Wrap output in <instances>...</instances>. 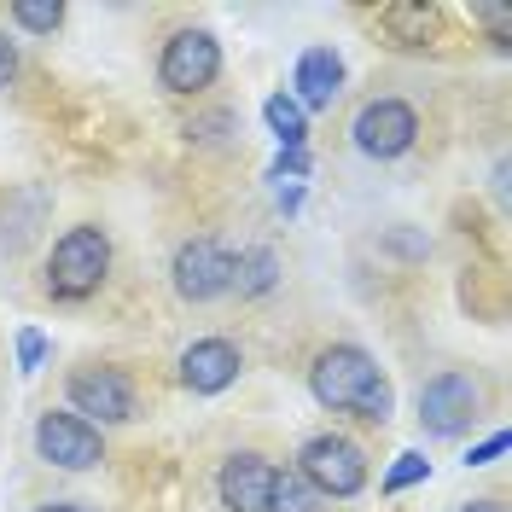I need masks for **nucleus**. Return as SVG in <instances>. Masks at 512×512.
Segmentation results:
<instances>
[{
	"instance_id": "19",
	"label": "nucleus",
	"mask_w": 512,
	"mask_h": 512,
	"mask_svg": "<svg viewBox=\"0 0 512 512\" xmlns=\"http://www.w3.org/2000/svg\"><path fill=\"white\" fill-rule=\"evenodd\" d=\"M390 414H396V384L384 379V384L367 390V402L355 408V419H361V425H390Z\"/></svg>"
},
{
	"instance_id": "6",
	"label": "nucleus",
	"mask_w": 512,
	"mask_h": 512,
	"mask_svg": "<svg viewBox=\"0 0 512 512\" xmlns=\"http://www.w3.org/2000/svg\"><path fill=\"white\" fill-rule=\"evenodd\" d=\"M233 268H239V251L222 245V239H187L175 262H169V286L181 303H216L233 291Z\"/></svg>"
},
{
	"instance_id": "28",
	"label": "nucleus",
	"mask_w": 512,
	"mask_h": 512,
	"mask_svg": "<svg viewBox=\"0 0 512 512\" xmlns=\"http://www.w3.org/2000/svg\"><path fill=\"white\" fill-rule=\"evenodd\" d=\"M35 512H94V507H82V501H47V507H35Z\"/></svg>"
},
{
	"instance_id": "15",
	"label": "nucleus",
	"mask_w": 512,
	"mask_h": 512,
	"mask_svg": "<svg viewBox=\"0 0 512 512\" xmlns=\"http://www.w3.org/2000/svg\"><path fill=\"white\" fill-rule=\"evenodd\" d=\"M379 24L396 35V47H425L437 35V6H384Z\"/></svg>"
},
{
	"instance_id": "24",
	"label": "nucleus",
	"mask_w": 512,
	"mask_h": 512,
	"mask_svg": "<svg viewBox=\"0 0 512 512\" xmlns=\"http://www.w3.org/2000/svg\"><path fill=\"white\" fill-rule=\"evenodd\" d=\"M286 175H309V152H280L274 169H268V181H286Z\"/></svg>"
},
{
	"instance_id": "1",
	"label": "nucleus",
	"mask_w": 512,
	"mask_h": 512,
	"mask_svg": "<svg viewBox=\"0 0 512 512\" xmlns=\"http://www.w3.org/2000/svg\"><path fill=\"white\" fill-rule=\"evenodd\" d=\"M111 280V233L99 222H76L64 227L47 251V274H41V291L53 303H88L99 297V286Z\"/></svg>"
},
{
	"instance_id": "20",
	"label": "nucleus",
	"mask_w": 512,
	"mask_h": 512,
	"mask_svg": "<svg viewBox=\"0 0 512 512\" xmlns=\"http://www.w3.org/2000/svg\"><path fill=\"white\" fill-rule=\"evenodd\" d=\"M233 128H239V123H233V111H210V117L187 123V140H192V146H222Z\"/></svg>"
},
{
	"instance_id": "18",
	"label": "nucleus",
	"mask_w": 512,
	"mask_h": 512,
	"mask_svg": "<svg viewBox=\"0 0 512 512\" xmlns=\"http://www.w3.org/2000/svg\"><path fill=\"white\" fill-rule=\"evenodd\" d=\"M431 478V460H425V454H419V448H408V454H396V466H390V472H384V495H402V489H414V483H425Z\"/></svg>"
},
{
	"instance_id": "23",
	"label": "nucleus",
	"mask_w": 512,
	"mask_h": 512,
	"mask_svg": "<svg viewBox=\"0 0 512 512\" xmlns=\"http://www.w3.org/2000/svg\"><path fill=\"white\" fill-rule=\"evenodd\" d=\"M384 251H396V256H425V239H419V233H408V227H396V233H384Z\"/></svg>"
},
{
	"instance_id": "27",
	"label": "nucleus",
	"mask_w": 512,
	"mask_h": 512,
	"mask_svg": "<svg viewBox=\"0 0 512 512\" xmlns=\"http://www.w3.org/2000/svg\"><path fill=\"white\" fill-rule=\"evenodd\" d=\"M460 512H507V501L501 495H483V501H466Z\"/></svg>"
},
{
	"instance_id": "21",
	"label": "nucleus",
	"mask_w": 512,
	"mask_h": 512,
	"mask_svg": "<svg viewBox=\"0 0 512 512\" xmlns=\"http://www.w3.org/2000/svg\"><path fill=\"white\" fill-rule=\"evenodd\" d=\"M41 361H47V332L24 326V332H18V373L30 379V373H41Z\"/></svg>"
},
{
	"instance_id": "3",
	"label": "nucleus",
	"mask_w": 512,
	"mask_h": 512,
	"mask_svg": "<svg viewBox=\"0 0 512 512\" xmlns=\"http://www.w3.org/2000/svg\"><path fill=\"white\" fill-rule=\"evenodd\" d=\"M483 419V379L472 367H443L419 384V431L437 437V443H454L466 437Z\"/></svg>"
},
{
	"instance_id": "25",
	"label": "nucleus",
	"mask_w": 512,
	"mask_h": 512,
	"mask_svg": "<svg viewBox=\"0 0 512 512\" xmlns=\"http://www.w3.org/2000/svg\"><path fill=\"white\" fill-rule=\"evenodd\" d=\"M18 82V41L0 30V88H12Z\"/></svg>"
},
{
	"instance_id": "13",
	"label": "nucleus",
	"mask_w": 512,
	"mask_h": 512,
	"mask_svg": "<svg viewBox=\"0 0 512 512\" xmlns=\"http://www.w3.org/2000/svg\"><path fill=\"white\" fill-rule=\"evenodd\" d=\"M262 123H268L274 140H280V152H303V140H309V117L297 111V99L291 94H268L262 99Z\"/></svg>"
},
{
	"instance_id": "14",
	"label": "nucleus",
	"mask_w": 512,
	"mask_h": 512,
	"mask_svg": "<svg viewBox=\"0 0 512 512\" xmlns=\"http://www.w3.org/2000/svg\"><path fill=\"white\" fill-rule=\"evenodd\" d=\"M274 286H280V256L268 251V245H251V251H239V268H233V291H239V297H268Z\"/></svg>"
},
{
	"instance_id": "17",
	"label": "nucleus",
	"mask_w": 512,
	"mask_h": 512,
	"mask_svg": "<svg viewBox=\"0 0 512 512\" xmlns=\"http://www.w3.org/2000/svg\"><path fill=\"white\" fill-rule=\"evenodd\" d=\"M6 18H12L24 35H53L64 24V6H59V0H18Z\"/></svg>"
},
{
	"instance_id": "12",
	"label": "nucleus",
	"mask_w": 512,
	"mask_h": 512,
	"mask_svg": "<svg viewBox=\"0 0 512 512\" xmlns=\"http://www.w3.org/2000/svg\"><path fill=\"white\" fill-rule=\"evenodd\" d=\"M344 88V59L332 53V47H309L297 70H291V99H297V111L309 117V111H326L332 99Z\"/></svg>"
},
{
	"instance_id": "5",
	"label": "nucleus",
	"mask_w": 512,
	"mask_h": 512,
	"mask_svg": "<svg viewBox=\"0 0 512 512\" xmlns=\"http://www.w3.org/2000/svg\"><path fill=\"white\" fill-rule=\"evenodd\" d=\"M373 384H384V367L361 344H326L309 367V396L326 414H355Z\"/></svg>"
},
{
	"instance_id": "4",
	"label": "nucleus",
	"mask_w": 512,
	"mask_h": 512,
	"mask_svg": "<svg viewBox=\"0 0 512 512\" xmlns=\"http://www.w3.org/2000/svg\"><path fill=\"white\" fill-rule=\"evenodd\" d=\"M297 478L309 483L315 495H326V501H350V495L367 489L373 466H367V448L355 443V437H344V431H315L309 443L297 448Z\"/></svg>"
},
{
	"instance_id": "16",
	"label": "nucleus",
	"mask_w": 512,
	"mask_h": 512,
	"mask_svg": "<svg viewBox=\"0 0 512 512\" xmlns=\"http://www.w3.org/2000/svg\"><path fill=\"white\" fill-rule=\"evenodd\" d=\"M326 507H332V501L315 495L297 472H280V478H274V507H268V512H326Z\"/></svg>"
},
{
	"instance_id": "7",
	"label": "nucleus",
	"mask_w": 512,
	"mask_h": 512,
	"mask_svg": "<svg viewBox=\"0 0 512 512\" xmlns=\"http://www.w3.org/2000/svg\"><path fill=\"white\" fill-rule=\"evenodd\" d=\"M350 140H355V152L373 163L402 158V152H414V140H419V111L408 99H390V94L367 99L350 123Z\"/></svg>"
},
{
	"instance_id": "11",
	"label": "nucleus",
	"mask_w": 512,
	"mask_h": 512,
	"mask_svg": "<svg viewBox=\"0 0 512 512\" xmlns=\"http://www.w3.org/2000/svg\"><path fill=\"white\" fill-rule=\"evenodd\" d=\"M274 478H280V466L268 454L239 448V454H227L222 472H216V495H222L227 512H268L274 507Z\"/></svg>"
},
{
	"instance_id": "2",
	"label": "nucleus",
	"mask_w": 512,
	"mask_h": 512,
	"mask_svg": "<svg viewBox=\"0 0 512 512\" xmlns=\"http://www.w3.org/2000/svg\"><path fill=\"white\" fill-rule=\"evenodd\" d=\"M64 402H70V414L88 419L94 431H105V425H134V419H140V384H134L128 367L82 361V367H70V379H64Z\"/></svg>"
},
{
	"instance_id": "26",
	"label": "nucleus",
	"mask_w": 512,
	"mask_h": 512,
	"mask_svg": "<svg viewBox=\"0 0 512 512\" xmlns=\"http://www.w3.org/2000/svg\"><path fill=\"white\" fill-rule=\"evenodd\" d=\"M501 454H507V431H495L489 443L472 448V454H466V466H489V460H501Z\"/></svg>"
},
{
	"instance_id": "8",
	"label": "nucleus",
	"mask_w": 512,
	"mask_h": 512,
	"mask_svg": "<svg viewBox=\"0 0 512 512\" xmlns=\"http://www.w3.org/2000/svg\"><path fill=\"white\" fill-rule=\"evenodd\" d=\"M222 76V41L210 30H175L169 41H163V53H158V82H163V94H204L210 82Z\"/></svg>"
},
{
	"instance_id": "9",
	"label": "nucleus",
	"mask_w": 512,
	"mask_h": 512,
	"mask_svg": "<svg viewBox=\"0 0 512 512\" xmlns=\"http://www.w3.org/2000/svg\"><path fill=\"white\" fill-rule=\"evenodd\" d=\"M35 454L59 472H94L105 460V431H94L88 419H76L70 408H47L35 419Z\"/></svg>"
},
{
	"instance_id": "10",
	"label": "nucleus",
	"mask_w": 512,
	"mask_h": 512,
	"mask_svg": "<svg viewBox=\"0 0 512 512\" xmlns=\"http://www.w3.org/2000/svg\"><path fill=\"white\" fill-rule=\"evenodd\" d=\"M239 373H245V350L233 338H192L175 361V379L192 396H222V390L239 384Z\"/></svg>"
},
{
	"instance_id": "22",
	"label": "nucleus",
	"mask_w": 512,
	"mask_h": 512,
	"mask_svg": "<svg viewBox=\"0 0 512 512\" xmlns=\"http://www.w3.org/2000/svg\"><path fill=\"white\" fill-rule=\"evenodd\" d=\"M472 18L489 30L495 47H507V41H512V12H507V6H472Z\"/></svg>"
}]
</instances>
